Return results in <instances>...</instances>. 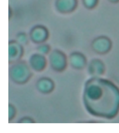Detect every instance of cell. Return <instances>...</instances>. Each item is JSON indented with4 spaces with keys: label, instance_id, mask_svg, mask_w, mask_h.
Masks as SVG:
<instances>
[{
    "label": "cell",
    "instance_id": "obj_1",
    "mask_svg": "<svg viewBox=\"0 0 119 133\" xmlns=\"http://www.w3.org/2000/svg\"><path fill=\"white\" fill-rule=\"evenodd\" d=\"M76 4L75 0H57V6L61 11L67 12L74 9Z\"/></svg>",
    "mask_w": 119,
    "mask_h": 133
},
{
    "label": "cell",
    "instance_id": "obj_2",
    "mask_svg": "<svg viewBox=\"0 0 119 133\" xmlns=\"http://www.w3.org/2000/svg\"><path fill=\"white\" fill-rule=\"evenodd\" d=\"M47 35V32L45 29L42 27H37L33 30L31 36L33 40L40 42L44 39Z\"/></svg>",
    "mask_w": 119,
    "mask_h": 133
},
{
    "label": "cell",
    "instance_id": "obj_3",
    "mask_svg": "<svg viewBox=\"0 0 119 133\" xmlns=\"http://www.w3.org/2000/svg\"><path fill=\"white\" fill-rule=\"evenodd\" d=\"M108 40L105 38H100L95 42V45L96 48L99 49L107 48L109 45Z\"/></svg>",
    "mask_w": 119,
    "mask_h": 133
},
{
    "label": "cell",
    "instance_id": "obj_4",
    "mask_svg": "<svg viewBox=\"0 0 119 133\" xmlns=\"http://www.w3.org/2000/svg\"><path fill=\"white\" fill-rule=\"evenodd\" d=\"M84 3L88 7L94 6L97 2V0H84Z\"/></svg>",
    "mask_w": 119,
    "mask_h": 133
},
{
    "label": "cell",
    "instance_id": "obj_5",
    "mask_svg": "<svg viewBox=\"0 0 119 133\" xmlns=\"http://www.w3.org/2000/svg\"><path fill=\"white\" fill-rule=\"evenodd\" d=\"M18 38L19 42H24L26 39V36L24 34H20L18 36Z\"/></svg>",
    "mask_w": 119,
    "mask_h": 133
},
{
    "label": "cell",
    "instance_id": "obj_6",
    "mask_svg": "<svg viewBox=\"0 0 119 133\" xmlns=\"http://www.w3.org/2000/svg\"><path fill=\"white\" fill-rule=\"evenodd\" d=\"M111 1H116L117 0H111Z\"/></svg>",
    "mask_w": 119,
    "mask_h": 133
}]
</instances>
